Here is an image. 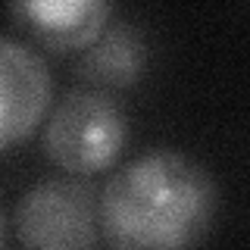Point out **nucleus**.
I'll list each match as a JSON object with an SVG mask.
<instances>
[{"instance_id": "nucleus-1", "label": "nucleus", "mask_w": 250, "mask_h": 250, "mask_svg": "<svg viewBox=\"0 0 250 250\" xmlns=\"http://www.w3.org/2000/svg\"><path fill=\"white\" fill-rule=\"evenodd\" d=\"M209 169L175 147L138 153L100 191V231L113 250H197L213 231Z\"/></svg>"}, {"instance_id": "nucleus-2", "label": "nucleus", "mask_w": 250, "mask_h": 250, "mask_svg": "<svg viewBox=\"0 0 250 250\" xmlns=\"http://www.w3.org/2000/svg\"><path fill=\"white\" fill-rule=\"evenodd\" d=\"M128 119L109 91L75 88L53 106L44 125V153L69 175H94L119 160Z\"/></svg>"}, {"instance_id": "nucleus-3", "label": "nucleus", "mask_w": 250, "mask_h": 250, "mask_svg": "<svg viewBox=\"0 0 250 250\" xmlns=\"http://www.w3.org/2000/svg\"><path fill=\"white\" fill-rule=\"evenodd\" d=\"M13 229L25 250H91L100 229V197L82 178H44L19 197Z\"/></svg>"}, {"instance_id": "nucleus-4", "label": "nucleus", "mask_w": 250, "mask_h": 250, "mask_svg": "<svg viewBox=\"0 0 250 250\" xmlns=\"http://www.w3.org/2000/svg\"><path fill=\"white\" fill-rule=\"evenodd\" d=\"M53 82L44 60L0 35V150L25 141L50 106Z\"/></svg>"}, {"instance_id": "nucleus-5", "label": "nucleus", "mask_w": 250, "mask_h": 250, "mask_svg": "<svg viewBox=\"0 0 250 250\" xmlns=\"http://www.w3.org/2000/svg\"><path fill=\"white\" fill-rule=\"evenodd\" d=\"M10 16L57 53L91 47L109 25L113 3L106 0H22Z\"/></svg>"}, {"instance_id": "nucleus-6", "label": "nucleus", "mask_w": 250, "mask_h": 250, "mask_svg": "<svg viewBox=\"0 0 250 250\" xmlns=\"http://www.w3.org/2000/svg\"><path fill=\"white\" fill-rule=\"evenodd\" d=\"M147 60V47L141 41V35L128 25L106 28L97 38L88 53L78 62V72L88 82V88H125V84L138 82L141 69Z\"/></svg>"}, {"instance_id": "nucleus-7", "label": "nucleus", "mask_w": 250, "mask_h": 250, "mask_svg": "<svg viewBox=\"0 0 250 250\" xmlns=\"http://www.w3.org/2000/svg\"><path fill=\"white\" fill-rule=\"evenodd\" d=\"M3 241H6V222H3V209H0V250H3Z\"/></svg>"}]
</instances>
